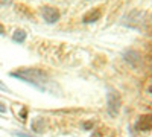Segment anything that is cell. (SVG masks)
I'll list each match as a JSON object with an SVG mask.
<instances>
[{
	"instance_id": "obj_6",
	"label": "cell",
	"mask_w": 152,
	"mask_h": 137,
	"mask_svg": "<svg viewBox=\"0 0 152 137\" xmlns=\"http://www.w3.org/2000/svg\"><path fill=\"white\" fill-rule=\"evenodd\" d=\"M26 38H28V34H26V31L24 29H17V31H14V34H12V40H14L15 43H24L26 41Z\"/></svg>"
},
{
	"instance_id": "obj_10",
	"label": "cell",
	"mask_w": 152,
	"mask_h": 137,
	"mask_svg": "<svg viewBox=\"0 0 152 137\" xmlns=\"http://www.w3.org/2000/svg\"><path fill=\"white\" fill-rule=\"evenodd\" d=\"M149 93L152 95V84H151V87H149Z\"/></svg>"
},
{
	"instance_id": "obj_7",
	"label": "cell",
	"mask_w": 152,
	"mask_h": 137,
	"mask_svg": "<svg viewBox=\"0 0 152 137\" xmlns=\"http://www.w3.org/2000/svg\"><path fill=\"white\" fill-rule=\"evenodd\" d=\"M15 137H37V136H32V134H26V133H14Z\"/></svg>"
},
{
	"instance_id": "obj_3",
	"label": "cell",
	"mask_w": 152,
	"mask_h": 137,
	"mask_svg": "<svg viewBox=\"0 0 152 137\" xmlns=\"http://www.w3.org/2000/svg\"><path fill=\"white\" fill-rule=\"evenodd\" d=\"M40 12H41V17L46 23L49 24H55L56 21H59L61 18V12L58 8L55 6H50V5H44L40 8Z\"/></svg>"
},
{
	"instance_id": "obj_2",
	"label": "cell",
	"mask_w": 152,
	"mask_h": 137,
	"mask_svg": "<svg viewBox=\"0 0 152 137\" xmlns=\"http://www.w3.org/2000/svg\"><path fill=\"white\" fill-rule=\"evenodd\" d=\"M122 108V97L117 92L108 90L107 93V111L110 116H117Z\"/></svg>"
},
{
	"instance_id": "obj_1",
	"label": "cell",
	"mask_w": 152,
	"mask_h": 137,
	"mask_svg": "<svg viewBox=\"0 0 152 137\" xmlns=\"http://www.w3.org/2000/svg\"><path fill=\"white\" fill-rule=\"evenodd\" d=\"M9 76L15 78L18 81H23L29 85H32L34 89L40 90V92H49L50 90V84H52V78L50 73L44 69L40 67H20L14 72L9 73Z\"/></svg>"
},
{
	"instance_id": "obj_9",
	"label": "cell",
	"mask_w": 152,
	"mask_h": 137,
	"mask_svg": "<svg viewBox=\"0 0 152 137\" xmlns=\"http://www.w3.org/2000/svg\"><path fill=\"white\" fill-rule=\"evenodd\" d=\"M6 111V107H5V104H2L0 102V113H5Z\"/></svg>"
},
{
	"instance_id": "obj_4",
	"label": "cell",
	"mask_w": 152,
	"mask_h": 137,
	"mask_svg": "<svg viewBox=\"0 0 152 137\" xmlns=\"http://www.w3.org/2000/svg\"><path fill=\"white\" fill-rule=\"evenodd\" d=\"M102 15H104V11H102V8H100V6L91 8L90 11H87L85 14L82 15V23H85V24L96 23V21H99L100 18H102Z\"/></svg>"
},
{
	"instance_id": "obj_5",
	"label": "cell",
	"mask_w": 152,
	"mask_h": 137,
	"mask_svg": "<svg viewBox=\"0 0 152 137\" xmlns=\"http://www.w3.org/2000/svg\"><path fill=\"white\" fill-rule=\"evenodd\" d=\"M135 130L137 131H143V133H148L152 130V114H145V116H140L135 122Z\"/></svg>"
},
{
	"instance_id": "obj_8",
	"label": "cell",
	"mask_w": 152,
	"mask_h": 137,
	"mask_svg": "<svg viewBox=\"0 0 152 137\" xmlns=\"http://www.w3.org/2000/svg\"><path fill=\"white\" fill-rule=\"evenodd\" d=\"M0 90H2V92H8V93H9V89L6 87V84H5L3 81H0Z\"/></svg>"
}]
</instances>
